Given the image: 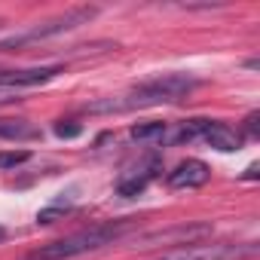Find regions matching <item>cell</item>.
Masks as SVG:
<instances>
[{"mask_svg": "<svg viewBox=\"0 0 260 260\" xmlns=\"http://www.w3.org/2000/svg\"><path fill=\"white\" fill-rule=\"evenodd\" d=\"M4 239H7V230H4V226H0V242H4Z\"/></svg>", "mask_w": 260, "mask_h": 260, "instance_id": "2e32d148", "label": "cell"}, {"mask_svg": "<svg viewBox=\"0 0 260 260\" xmlns=\"http://www.w3.org/2000/svg\"><path fill=\"white\" fill-rule=\"evenodd\" d=\"M31 159V150H0V172H10L19 169Z\"/></svg>", "mask_w": 260, "mask_h": 260, "instance_id": "4fadbf2b", "label": "cell"}, {"mask_svg": "<svg viewBox=\"0 0 260 260\" xmlns=\"http://www.w3.org/2000/svg\"><path fill=\"white\" fill-rule=\"evenodd\" d=\"M257 113H248V119H245V132H248V138H257Z\"/></svg>", "mask_w": 260, "mask_h": 260, "instance_id": "9a60e30c", "label": "cell"}, {"mask_svg": "<svg viewBox=\"0 0 260 260\" xmlns=\"http://www.w3.org/2000/svg\"><path fill=\"white\" fill-rule=\"evenodd\" d=\"M128 226V220H107V223H95L89 230H80V233H71L64 239H55L49 245H40L28 260H74L80 254H89V251H98L104 245H113Z\"/></svg>", "mask_w": 260, "mask_h": 260, "instance_id": "7a4b0ae2", "label": "cell"}, {"mask_svg": "<svg viewBox=\"0 0 260 260\" xmlns=\"http://www.w3.org/2000/svg\"><path fill=\"white\" fill-rule=\"evenodd\" d=\"M95 16H98L95 7H77V10H68V13L55 16V19H46V22L34 25V28H25V31H19V34L4 37V40H0V52H19V49H25V46H34V43L52 40V37H58V34H68V31H74V28L92 22Z\"/></svg>", "mask_w": 260, "mask_h": 260, "instance_id": "3957f363", "label": "cell"}, {"mask_svg": "<svg viewBox=\"0 0 260 260\" xmlns=\"http://www.w3.org/2000/svg\"><path fill=\"white\" fill-rule=\"evenodd\" d=\"M254 254V242H187L162 251L156 260H248Z\"/></svg>", "mask_w": 260, "mask_h": 260, "instance_id": "277c9868", "label": "cell"}, {"mask_svg": "<svg viewBox=\"0 0 260 260\" xmlns=\"http://www.w3.org/2000/svg\"><path fill=\"white\" fill-rule=\"evenodd\" d=\"M166 135H169V122H162V119H147V122H138L128 128V138L138 144H156Z\"/></svg>", "mask_w": 260, "mask_h": 260, "instance_id": "9c48e42d", "label": "cell"}, {"mask_svg": "<svg viewBox=\"0 0 260 260\" xmlns=\"http://www.w3.org/2000/svg\"><path fill=\"white\" fill-rule=\"evenodd\" d=\"M202 144H208V147H214V150H220V153H236V150H242V141H245V135L242 132H236L233 125H226V122H217V119H208L205 122V132H202V138H199Z\"/></svg>", "mask_w": 260, "mask_h": 260, "instance_id": "52a82bcc", "label": "cell"}, {"mask_svg": "<svg viewBox=\"0 0 260 260\" xmlns=\"http://www.w3.org/2000/svg\"><path fill=\"white\" fill-rule=\"evenodd\" d=\"M0 138L4 141H34L40 138V128L28 119H0Z\"/></svg>", "mask_w": 260, "mask_h": 260, "instance_id": "30bf717a", "label": "cell"}, {"mask_svg": "<svg viewBox=\"0 0 260 260\" xmlns=\"http://www.w3.org/2000/svg\"><path fill=\"white\" fill-rule=\"evenodd\" d=\"M71 205H74V199L61 193L58 199H52L46 208H40V211H37V223H52L55 217H61L64 211H71Z\"/></svg>", "mask_w": 260, "mask_h": 260, "instance_id": "7c38bea8", "label": "cell"}, {"mask_svg": "<svg viewBox=\"0 0 260 260\" xmlns=\"http://www.w3.org/2000/svg\"><path fill=\"white\" fill-rule=\"evenodd\" d=\"M205 122H208V119H187V122H181L175 132L169 135L172 144H190V141H199L202 132H205Z\"/></svg>", "mask_w": 260, "mask_h": 260, "instance_id": "8fae6325", "label": "cell"}, {"mask_svg": "<svg viewBox=\"0 0 260 260\" xmlns=\"http://www.w3.org/2000/svg\"><path fill=\"white\" fill-rule=\"evenodd\" d=\"M208 178H211V169L202 159H184L181 166H175V172H169L166 184L172 190H196V187H205Z\"/></svg>", "mask_w": 260, "mask_h": 260, "instance_id": "8992f818", "label": "cell"}, {"mask_svg": "<svg viewBox=\"0 0 260 260\" xmlns=\"http://www.w3.org/2000/svg\"><path fill=\"white\" fill-rule=\"evenodd\" d=\"M64 74L61 64H40V68H13V71H0V89H31L43 86Z\"/></svg>", "mask_w": 260, "mask_h": 260, "instance_id": "5b68a950", "label": "cell"}, {"mask_svg": "<svg viewBox=\"0 0 260 260\" xmlns=\"http://www.w3.org/2000/svg\"><path fill=\"white\" fill-rule=\"evenodd\" d=\"M80 132H83V125H77V122H68V125L64 122H55V135L58 138H77Z\"/></svg>", "mask_w": 260, "mask_h": 260, "instance_id": "5bb4252c", "label": "cell"}, {"mask_svg": "<svg viewBox=\"0 0 260 260\" xmlns=\"http://www.w3.org/2000/svg\"><path fill=\"white\" fill-rule=\"evenodd\" d=\"M196 86H199V80L193 74H162V77L138 83L135 89H128L125 95L92 101L83 110L86 113H122V110H141V107L172 104V101H181L184 95H190Z\"/></svg>", "mask_w": 260, "mask_h": 260, "instance_id": "6da1fadb", "label": "cell"}, {"mask_svg": "<svg viewBox=\"0 0 260 260\" xmlns=\"http://www.w3.org/2000/svg\"><path fill=\"white\" fill-rule=\"evenodd\" d=\"M162 169V162L153 156V159H147L141 169H135L132 175H125L119 184H116V190H119V196H138V193H144V187L156 178V172Z\"/></svg>", "mask_w": 260, "mask_h": 260, "instance_id": "ba28073f", "label": "cell"}]
</instances>
